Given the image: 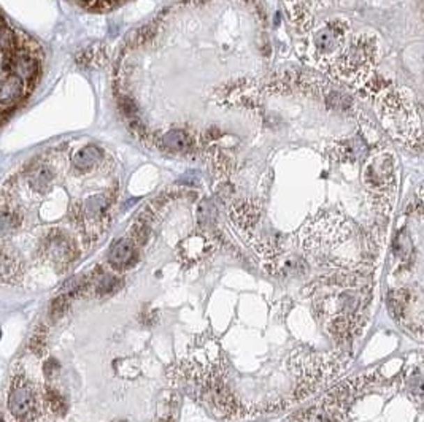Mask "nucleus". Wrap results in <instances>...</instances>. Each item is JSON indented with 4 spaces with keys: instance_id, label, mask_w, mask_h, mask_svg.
Returning a JSON list of instances; mask_svg holds the SVG:
<instances>
[{
    "instance_id": "4",
    "label": "nucleus",
    "mask_w": 424,
    "mask_h": 422,
    "mask_svg": "<svg viewBox=\"0 0 424 422\" xmlns=\"http://www.w3.org/2000/svg\"><path fill=\"white\" fill-rule=\"evenodd\" d=\"M349 37H351L349 22L342 16L315 22L310 29V47H308L310 59L323 70H329L343 53Z\"/></svg>"
},
{
    "instance_id": "14",
    "label": "nucleus",
    "mask_w": 424,
    "mask_h": 422,
    "mask_svg": "<svg viewBox=\"0 0 424 422\" xmlns=\"http://www.w3.org/2000/svg\"><path fill=\"white\" fill-rule=\"evenodd\" d=\"M22 214L10 205H0V238L10 235L22 226Z\"/></svg>"
},
{
    "instance_id": "8",
    "label": "nucleus",
    "mask_w": 424,
    "mask_h": 422,
    "mask_svg": "<svg viewBox=\"0 0 424 422\" xmlns=\"http://www.w3.org/2000/svg\"><path fill=\"white\" fill-rule=\"evenodd\" d=\"M139 247L130 240L129 237L121 238L113 244L108 253V265L114 272H126L134 267L137 258H139Z\"/></svg>"
},
{
    "instance_id": "15",
    "label": "nucleus",
    "mask_w": 424,
    "mask_h": 422,
    "mask_svg": "<svg viewBox=\"0 0 424 422\" xmlns=\"http://www.w3.org/2000/svg\"><path fill=\"white\" fill-rule=\"evenodd\" d=\"M210 243L207 238L204 237H189L185 243H181V249H183V258L186 259H200L202 256H205L209 253Z\"/></svg>"
},
{
    "instance_id": "7",
    "label": "nucleus",
    "mask_w": 424,
    "mask_h": 422,
    "mask_svg": "<svg viewBox=\"0 0 424 422\" xmlns=\"http://www.w3.org/2000/svg\"><path fill=\"white\" fill-rule=\"evenodd\" d=\"M42 251L56 265H67L78 258L75 242L61 230H51L43 237Z\"/></svg>"
},
{
    "instance_id": "5",
    "label": "nucleus",
    "mask_w": 424,
    "mask_h": 422,
    "mask_svg": "<svg viewBox=\"0 0 424 422\" xmlns=\"http://www.w3.org/2000/svg\"><path fill=\"white\" fill-rule=\"evenodd\" d=\"M364 185L374 196V207L380 213H389L396 187V167L391 153L380 151L372 154L364 167Z\"/></svg>"
},
{
    "instance_id": "12",
    "label": "nucleus",
    "mask_w": 424,
    "mask_h": 422,
    "mask_svg": "<svg viewBox=\"0 0 424 422\" xmlns=\"http://www.w3.org/2000/svg\"><path fill=\"white\" fill-rule=\"evenodd\" d=\"M231 218L240 229H251L259 219V208L251 202H238L231 210Z\"/></svg>"
},
{
    "instance_id": "6",
    "label": "nucleus",
    "mask_w": 424,
    "mask_h": 422,
    "mask_svg": "<svg viewBox=\"0 0 424 422\" xmlns=\"http://www.w3.org/2000/svg\"><path fill=\"white\" fill-rule=\"evenodd\" d=\"M7 407L11 416L18 422H33L38 413L37 393L32 386L22 378H15L10 386Z\"/></svg>"
},
{
    "instance_id": "19",
    "label": "nucleus",
    "mask_w": 424,
    "mask_h": 422,
    "mask_svg": "<svg viewBox=\"0 0 424 422\" xmlns=\"http://www.w3.org/2000/svg\"><path fill=\"white\" fill-rule=\"evenodd\" d=\"M16 47H18V37L0 16V49L3 53H10V51L16 49Z\"/></svg>"
},
{
    "instance_id": "18",
    "label": "nucleus",
    "mask_w": 424,
    "mask_h": 422,
    "mask_svg": "<svg viewBox=\"0 0 424 422\" xmlns=\"http://www.w3.org/2000/svg\"><path fill=\"white\" fill-rule=\"evenodd\" d=\"M45 402L48 405V409L56 416H64L67 413V402L66 398L61 396L59 391H56L54 387H47L45 389Z\"/></svg>"
},
{
    "instance_id": "17",
    "label": "nucleus",
    "mask_w": 424,
    "mask_h": 422,
    "mask_svg": "<svg viewBox=\"0 0 424 422\" xmlns=\"http://www.w3.org/2000/svg\"><path fill=\"white\" fill-rule=\"evenodd\" d=\"M162 145L165 150L174 151V153H183L188 150L189 146V139L188 135L179 129H172L169 132L162 135Z\"/></svg>"
},
{
    "instance_id": "24",
    "label": "nucleus",
    "mask_w": 424,
    "mask_h": 422,
    "mask_svg": "<svg viewBox=\"0 0 424 422\" xmlns=\"http://www.w3.org/2000/svg\"><path fill=\"white\" fill-rule=\"evenodd\" d=\"M0 422H5V421H3V418H2V414H0Z\"/></svg>"
},
{
    "instance_id": "2",
    "label": "nucleus",
    "mask_w": 424,
    "mask_h": 422,
    "mask_svg": "<svg viewBox=\"0 0 424 422\" xmlns=\"http://www.w3.org/2000/svg\"><path fill=\"white\" fill-rule=\"evenodd\" d=\"M378 116L389 135L421 150V116L414 94L405 88L385 91L378 99Z\"/></svg>"
},
{
    "instance_id": "20",
    "label": "nucleus",
    "mask_w": 424,
    "mask_h": 422,
    "mask_svg": "<svg viewBox=\"0 0 424 422\" xmlns=\"http://www.w3.org/2000/svg\"><path fill=\"white\" fill-rule=\"evenodd\" d=\"M47 332L48 329L43 326V324H40V326L33 330V334L31 335V338H29V351L32 352V354L40 356L45 351V347H47Z\"/></svg>"
},
{
    "instance_id": "11",
    "label": "nucleus",
    "mask_w": 424,
    "mask_h": 422,
    "mask_svg": "<svg viewBox=\"0 0 424 422\" xmlns=\"http://www.w3.org/2000/svg\"><path fill=\"white\" fill-rule=\"evenodd\" d=\"M24 84L26 83L21 78L10 75V73L0 81V108L2 110H7V108L18 104L21 97L24 95Z\"/></svg>"
},
{
    "instance_id": "10",
    "label": "nucleus",
    "mask_w": 424,
    "mask_h": 422,
    "mask_svg": "<svg viewBox=\"0 0 424 422\" xmlns=\"http://www.w3.org/2000/svg\"><path fill=\"white\" fill-rule=\"evenodd\" d=\"M88 279H89V289L93 290L97 297H105V295H112L123 286V279L121 278L113 275V273L102 272L99 269L91 273Z\"/></svg>"
},
{
    "instance_id": "23",
    "label": "nucleus",
    "mask_w": 424,
    "mask_h": 422,
    "mask_svg": "<svg viewBox=\"0 0 424 422\" xmlns=\"http://www.w3.org/2000/svg\"><path fill=\"white\" fill-rule=\"evenodd\" d=\"M43 372L48 380L54 378V376L59 373V364H57V361H54V359H50V361H47L43 365Z\"/></svg>"
},
{
    "instance_id": "9",
    "label": "nucleus",
    "mask_w": 424,
    "mask_h": 422,
    "mask_svg": "<svg viewBox=\"0 0 424 422\" xmlns=\"http://www.w3.org/2000/svg\"><path fill=\"white\" fill-rule=\"evenodd\" d=\"M54 173L47 162H33L32 165L24 167V180L31 191L43 194L50 189L53 182Z\"/></svg>"
},
{
    "instance_id": "22",
    "label": "nucleus",
    "mask_w": 424,
    "mask_h": 422,
    "mask_svg": "<svg viewBox=\"0 0 424 422\" xmlns=\"http://www.w3.org/2000/svg\"><path fill=\"white\" fill-rule=\"evenodd\" d=\"M215 219V208L209 201H202L197 207V222L200 227L207 229Z\"/></svg>"
},
{
    "instance_id": "3",
    "label": "nucleus",
    "mask_w": 424,
    "mask_h": 422,
    "mask_svg": "<svg viewBox=\"0 0 424 422\" xmlns=\"http://www.w3.org/2000/svg\"><path fill=\"white\" fill-rule=\"evenodd\" d=\"M378 56H380V48L374 33H354L349 37L343 53L328 72L340 83L356 88L370 78Z\"/></svg>"
},
{
    "instance_id": "13",
    "label": "nucleus",
    "mask_w": 424,
    "mask_h": 422,
    "mask_svg": "<svg viewBox=\"0 0 424 422\" xmlns=\"http://www.w3.org/2000/svg\"><path fill=\"white\" fill-rule=\"evenodd\" d=\"M104 161V153H102L97 146H84L83 150L75 153L72 157V164L78 172H89V170L96 169L97 165Z\"/></svg>"
},
{
    "instance_id": "21",
    "label": "nucleus",
    "mask_w": 424,
    "mask_h": 422,
    "mask_svg": "<svg viewBox=\"0 0 424 422\" xmlns=\"http://www.w3.org/2000/svg\"><path fill=\"white\" fill-rule=\"evenodd\" d=\"M68 306H70V297L66 294H59L57 297L51 302L50 305V319H53V321H59V319L66 315Z\"/></svg>"
},
{
    "instance_id": "16",
    "label": "nucleus",
    "mask_w": 424,
    "mask_h": 422,
    "mask_svg": "<svg viewBox=\"0 0 424 422\" xmlns=\"http://www.w3.org/2000/svg\"><path fill=\"white\" fill-rule=\"evenodd\" d=\"M21 269L18 260L7 253H0V281L15 283L21 278Z\"/></svg>"
},
{
    "instance_id": "1",
    "label": "nucleus",
    "mask_w": 424,
    "mask_h": 422,
    "mask_svg": "<svg viewBox=\"0 0 424 422\" xmlns=\"http://www.w3.org/2000/svg\"><path fill=\"white\" fill-rule=\"evenodd\" d=\"M345 243H356L349 222L337 214H319L302 232V248L308 260L326 269L353 272L342 249Z\"/></svg>"
}]
</instances>
